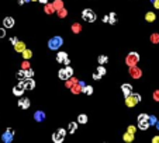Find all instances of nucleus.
Listing matches in <instances>:
<instances>
[{
    "mask_svg": "<svg viewBox=\"0 0 159 143\" xmlns=\"http://www.w3.org/2000/svg\"><path fill=\"white\" fill-rule=\"evenodd\" d=\"M72 31L75 32V34H79L82 31V25H80L79 23H73L72 24Z\"/></svg>",
    "mask_w": 159,
    "mask_h": 143,
    "instance_id": "obj_30",
    "label": "nucleus"
},
{
    "mask_svg": "<svg viewBox=\"0 0 159 143\" xmlns=\"http://www.w3.org/2000/svg\"><path fill=\"white\" fill-rule=\"evenodd\" d=\"M76 129H78V122H69V124H68L66 130H68L70 135H73V133L76 132Z\"/></svg>",
    "mask_w": 159,
    "mask_h": 143,
    "instance_id": "obj_18",
    "label": "nucleus"
},
{
    "mask_svg": "<svg viewBox=\"0 0 159 143\" xmlns=\"http://www.w3.org/2000/svg\"><path fill=\"white\" fill-rule=\"evenodd\" d=\"M58 11V17H61V18H64V17H66V14H68V11H66V9H59V10H56Z\"/></svg>",
    "mask_w": 159,
    "mask_h": 143,
    "instance_id": "obj_35",
    "label": "nucleus"
},
{
    "mask_svg": "<svg viewBox=\"0 0 159 143\" xmlns=\"http://www.w3.org/2000/svg\"><path fill=\"white\" fill-rule=\"evenodd\" d=\"M18 4L21 6V4H24V0H18Z\"/></svg>",
    "mask_w": 159,
    "mask_h": 143,
    "instance_id": "obj_48",
    "label": "nucleus"
},
{
    "mask_svg": "<svg viewBox=\"0 0 159 143\" xmlns=\"http://www.w3.org/2000/svg\"><path fill=\"white\" fill-rule=\"evenodd\" d=\"M13 139H14V129L7 128L6 132L1 135V140H3L4 143H11L13 142Z\"/></svg>",
    "mask_w": 159,
    "mask_h": 143,
    "instance_id": "obj_6",
    "label": "nucleus"
},
{
    "mask_svg": "<svg viewBox=\"0 0 159 143\" xmlns=\"http://www.w3.org/2000/svg\"><path fill=\"white\" fill-rule=\"evenodd\" d=\"M17 41H18V38H17V37H11V38H10V42H11V45H14Z\"/></svg>",
    "mask_w": 159,
    "mask_h": 143,
    "instance_id": "obj_42",
    "label": "nucleus"
},
{
    "mask_svg": "<svg viewBox=\"0 0 159 143\" xmlns=\"http://www.w3.org/2000/svg\"><path fill=\"white\" fill-rule=\"evenodd\" d=\"M96 73H97L99 76H101V77H103V76L107 73V70H106L104 65H99V66H97V69H96Z\"/></svg>",
    "mask_w": 159,
    "mask_h": 143,
    "instance_id": "obj_22",
    "label": "nucleus"
},
{
    "mask_svg": "<svg viewBox=\"0 0 159 143\" xmlns=\"http://www.w3.org/2000/svg\"><path fill=\"white\" fill-rule=\"evenodd\" d=\"M148 114H140L138 115V128L141 129V130H146L148 128H149V122H148Z\"/></svg>",
    "mask_w": 159,
    "mask_h": 143,
    "instance_id": "obj_4",
    "label": "nucleus"
},
{
    "mask_svg": "<svg viewBox=\"0 0 159 143\" xmlns=\"http://www.w3.org/2000/svg\"><path fill=\"white\" fill-rule=\"evenodd\" d=\"M129 76L132 77V79H141V76H142V70L137 66V65H134V66H129Z\"/></svg>",
    "mask_w": 159,
    "mask_h": 143,
    "instance_id": "obj_8",
    "label": "nucleus"
},
{
    "mask_svg": "<svg viewBox=\"0 0 159 143\" xmlns=\"http://www.w3.org/2000/svg\"><path fill=\"white\" fill-rule=\"evenodd\" d=\"M87 115L86 114H79L78 115V124H82V125H85V124H87Z\"/></svg>",
    "mask_w": 159,
    "mask_h": 143,
    "instance_id": "obj_23",
    "label": "nucleus"
},
{
    "mask_svg": "<svg viewBox=\"0 0 159 143\" xmlns=\"http://www.w3.org/2000/svg\"><path fill=\"white\" fill-rule=\"evenodd\" d=\"M154 100L159 102V90H155V91H154Z\"/></svg>",
    "mask_w": 159,
    "mask_h": 143,
    "instance_id": "obj_40",
    "label": "nucleus"
},
{
    "mask_svg": "<svg viewBox=\"0 0 159 143\" xmlns=\"http://www.w3.org/2000/svg\"><path fill=\"white\" fill-rule=\"evenodd\" d=\"M38 1H40V3H42V4H47V3H48V0H38Z\"/></svg>",
    "mask_w": 159,
    "mask_h": 143,
    "instance_id": "obj_46",
    "label": "nucleus"
},
{
    "mask_svg": "<svg viewBox=\"0 0 159 143\" xmlns=\"http://www.w3.org/2000/svg\"><path fill=\"white\" fill-rule=\"evenodd\" d=\"M44 10H45V13L47 14H52L54 11H55V7H54V4H45V7H44Z\"/></svg>",
    "mask_w": 159,
    "mask_h": 143,
    "instance_id": "obj_28",
    "label": "nucleus"
},
{
    "mask_svg": "<svg viewBox=\"0 0 159 143\" xmlns=\"http://www.w3.org/2000/svg\"><path fill=\"white\" fill-rule=\"evenodd\" d=\"M14 24H16V20H14L13 17H10V16L4 17V20H3V27H4L6 30H7V28H13Z\"/></svg>",
    "mask_w": 159,
    "mask_h": 143,
    "instance_id": "obj_12",
    "label": "nucleus"
},
{
    "mask_svg": "<svg viewBox=\"0 0 159 143\" xmlns=\"http://www.w3.org/2000/svg\"><path fill=\"white\" fill-rule=\"evenodd\" d=\"M56 62L68 66V65H70V59L68 58V53H66V52H58V55H56Z\"/></svg>",
    "mask_w": 159,
    "mask_h": 143,
    "instance_id": "obj_9",
    "label": "nucleus"
},
{
    "mask_svg": "<svg viewBox=\"0 0 159 143\" xmlns=\"http://www.w3.org/2000/svg\"><path fill=\"white\" fill-rule=\"evenodd\" d=\"M65 67H66V70H68V73H69V76H73V69H72V67H70L69 65H68V66H65Z\"/></svg>",
    "mask_w": 159,
    "mask_h": 143,
    "instance_id": "obj_41",
    "label": "nucleus"
},
{
    "mask_svg": "<svg viewBox=\"0 0 159 143\" xmlns=\"http://www.w3.org/2000/svg\"><path fill=\"white\" fill-rule=\"evenodd\" d=\"M58 76H59V79L61 80H68L69 77H72V76H69V73H68V70H66V67H62V69H59V72H58Z\"/></svg>",
    "mask_w": 159,
    "mask_h": 143,
    "instance_id": "obj_17",
    "label": "nucleus"
},
{
    "mask_svg": "<svg viewBox=\"0 0 159 143\" xmlns=\"http://www.w3.org/2000/svg\"><path fill=\"white\" fill-rule=\"evenodd\" d=\"M156 121H158V118H156L155 115H149V116H148V122H149V126L155 125V124H156Z\"/></svg>",
    "mask_w": 159,
    "mask_h": 143,
    "instance_id": "obj_32",
    "label": "nucleus"
},
{
    "mask_svg": "<svg viewBox=\"0 0 159 143\" xmlns=\"http://www.w3.org/2000/svg\"><path fill=\"white\" fill-rule=\"evenodd\" d=\"M128 132H131V133H135V130H137V128L134 126V125H129V126L127 128Z\"/></svg>",
    "mask_w": 159,
    "mask_h": 143,
    "instance_id": "obj_39",
    "label": "nucleus"
},
{
    "mask_svg": "<svg viewBox=\"0 0 159 143\" xmlns=\"http://www.w3.org/2000/svg\"><path fill=\"white\" fill-rule=\"evenodd\" d=\"M70 91H72L73 94H79V93H82V87L79 86V83H75V84L70 87Z\"/></svg>",
    "mask_w": 159,
    "mask_h": 143,
    "instance_id": "obj_25",
    "label": "nucleus"
},
{
    "mask_svg": "<svg viewBox=\"0 0 159 143\" xmlns=\"http://www.w3.org/2000/svg\"><path fill=\"white\" fill-rule=\"evenodd\" d=\"M152 1H155V0H151V3H152Z\"/></svg>",
    "mask_w": 159,
    "mask_h": 143,
    "instance_id": "obj_49",
    "label": "nucleus"
},
{
    "mask_svg": "<svg viewBox=\"0 0 159 143\" xmlns=\"http://www.w3.org/2000/svg\"><path fill=\"white\" fill-rule=\"evenodd\" d=\"M155 126H156V129L159 130V121H156V124H155Z\"/></svg>",
    "mask_w": 159,
    "mask_h": 143,
    "instance_id": "obj_47",
    "label": "nucleus"
},
{
    "mask_svg": "<svg viewBox=\"0 0 159 143\" xmlns=\"http://www.w3.org/2000/svg\"><path fill=\"white\" fill-rule=\"evenodd\" d=\"M97 62L99 65H106L109 62V56H106V55H100L99 58H97Z\"/></svg>",
    "mask_w": 159,
    "mask_h": 143,
    "instance_id": "obj_27",
    "label": "nucleus"
},
{
    "mask_svg": "<svg viewBox=\"0 0 159 143\" xmlns=\"http://www.w3.org/2000/svg\"><path fill=\"white\" fill-rule=\"evenodd\" d=\"M121 91H123V94L124 97H127L132 93V86L129 84V83H124V84H121Z\"/></svg>",
    "mask_w": 159,
    "mask_h": 143,
    "instance_id": "obj_14",
    "label": "nucleus"
},
{
    "mask_svg": "<svg viewBox=\"0 0 159 143\" xmlns=\"http://www.w3.org/2000/svg\"><path fill=\"white\" fill-rule=\"evenodd\" d=\"M32 76H34V70H32L31 67L25 69V79H27V77H32Z\"/></svg>",
    "mask_w": 159,
    "mask_h": 143,
    "instance_id": "obj_36",
    "label": "nucleus"
},
{
    "mask_svg": "<svg viewBox=\"0 0 159 143\" xmlns=\"http://www.w3.org/2000/svg\"><path fill=\"white\" fill-rule=\"evenodd\" d=\"M82 91H83V93H85L86 95H92V94H93V87L86 84V86L83 87V90H82Z\"/></svg>",
    "mask_w": 159,
    "mask_h": 143,
    "instance_id": "obj_29",
    "label": "nucleus"
},
{
    "mask_svg": "<svg viewBox=\"0 0 159 143\" xmlns=\"http://www.w3.org/2000/svg\"><path fill=\"white\" fill-rule=\"evenodd\" d=\"M13 47H14V51H16V52H18V53H21V52H23V51L27 48V47H25V42H24V41H17Z\"/></svg>",
    "mask_w": 159,
    "mask_h": 143,
    "instance_id": "obj_16",
    "label": "nucleus"
},
{
    "mask_svg": "<svg viewBox=\"0 0 159 143\" xmlns=\"http://www.w3.org/2000/svg\"><path fill=\"white\" fill-rule=\"evenodd\" d=\"M152 143H159V136H154L152 138Z\"/></svg>",
    "mask_w": 159,
    "mask_h": 143,
    "instance_id": "obj_44",
    "label": "nucleus"
},
{
    "mask_svg": "<svg viewBox=\"0 0 159 143\" xmlns=\"http://www.w3.org/2000/svg\"><path fill=\"white\" fill-rule=\"evenodd\" d=\"M45 118H47V115H45V112L44 111L40 110V111L34 112V119H35V122H44Z\"/></svg>",
    "mask_w": 159,
    "mask_h": 143,
    "instance_id": "obj_13",
    "label": "nucleus"
},
{
    "mask_svg": "<svg viewBox=\"0 0 159 143\" xmlns=\"http://www.w3.org/2000/svg\"><path fill=\"white\" fill-rule=\"evenodd\" d=\"M152 4H154V7H155V9H158V10H159V0H155V1H152Z\"/></svg>",
    "mask_w": 159,
    "mask_h": 143,
    "instance_id": "obj_43",
    "label": "nucleus"
},
{
    "mask_svg": "<svg viewBox=\"0 0 159 143\" xmlns=\"http://www.w3.org/2000/svg\"><path fill=\"white\" fill-rule=\"evenodd\" d=\"M64 45V39H62V37H52L49 41H48V48L51 49V51H58L59 48Z\"/></svg>",
    "mask_w": 159,
    "mask_h": 143,
    "instance_id": "obj_1",
    "label": "nucleus"
},
{
    "mask_svg": "<svg viewBox=\"0 0 159 143\" xmlns=\"http://www.w3.org/2000/svg\"><path fill=\"white\" fill-rule=\"evenodd\" d=\"M4 37H6V28L0 27V38H4Z\"/></svg>",
    "mask_w": 159,
    "mask_h": 143,
    "instance_id": "obj_37",
    "label": "nucleus"
},
{
    "mask_svg": "<svg viewBox=\"0 0 159 143\" xmlns=\"http://www.w3.org/2000/svg\"><path fill=\"white\" fill-rule=\"evenodd\" d=\"M138 62H140V53H137V52H129L127 55V58H125V63L128 66L138 65Z\"/></svg>",
    "mask_w": 159,
    "mask_h": 143,
    "instance_id": "obj_5",
    "label": "nucleus"
},
{
    "mask_svg": "<svg viewBox=\"0 0 159 143\" xmlns=\"http://www.w3.org/2000/svg\"><path fill=\"white\" fill-rule=\"evenodd\" d=\"M145 20H146L148 23H154V21L156 20V16H155V13H154V11H148V13L145 14Z\"/></svg>",
    "mask_w": 159,
    "mask_h": 143,
    "instance_id": "obj_21",
    "label": "nucleus"
},
{
    "mask_svg": "<svg viewBox=\"0 0 159 143\" xmlns=\"http://www.w3.org/2000/svg\"><path fill=\"white\" fill-rule=\"evenodd\" d=\"M28 67H30V63L24 59V62H23V65H21V69H24V70H25V69H28Z\"/></svg>",
    "mask_w": 159,
    "mask_h": 143,
    "instance_id": "obj_38",
    "label": "nucleus"
},
{
    "mask_svg": "<svg viewBox=\"0 0 159 143\" xmlns=\"http://www.w3.org/2000/svg\"><path fill=\"white\" fill-rule=\"evenodd\" d=\"M30 105H31L30 98L23 97V98H20V100H18V107H20L21 110H28V108H30Z\"/></svg>",
    "mask_w": 159,
    "mask_h": 143,
    "instance_id": "obj_10",
    "label": "nucleus"
},
{
    "mask_svg": "<svg viewBox=\"0 0 159 143\" xmlns=\"http://www.w3.org/2000/svg\"><path fill=\"white\" fill-rule=\"evenodd\" d=\"M20 84L25 88V90H34V87H35V80L32 79V77H27V79L24 80H20Z\"/></svg>",
    "mask_w": 159,
    "mask_h": 143,
    "instance_id": "obj_7",
    "label": "nucleus"
},
{
    "mask_svg": "<svg viewBox=\"0 0 159 143\" xmlns=\"http://www.w3.org/2000/svg\"><path fill=\"white\" fill-rule=\"evenodd\" d=\"M31 1H37V0H31Z\"/></svg>",
    "mask_w": 159,
    "mask_h": 143,
    "instance_id": "obj_50",
    "label": "nucleus"
},
{
    "mask_svg": "<svg viewBox=\"0 0 159 143\" xmlns=\"http://www.w3.org/2000/svg\"><path fill=\"white\" fill-rule=\"evenodd\" d=\"M78 81H79V80L76 79V77H73V76H72V77H69L68 80H65V87L70 88V87H72V86H73L75 83H78Z\"/></svg>",
    "mask_w": 159,
    "mask_h": 143,
    "instance_id": "obj_20",
    "label": "nucleus"
},
{
    "mask_svg": "<svg viewBox=\"0 0 159 143\" xmlns=\"http://www.w3.org/2000/svg\"><path fill=\"white\" fill-rule=\"evenodd\" d=\"M21 55H23V58H24L25 61H28V59H30V58L32 56V52L30 51V49H27V48H25V49L21 52Z\"/></svg>",
    "mask_w": 159,
    "mask_h": 143,
    "instance_id": "obj_26",
    "label": "nucleus"
},
{
    "mask_svg": "<svg viewBox=\"0 0 159 143\" xmlns=\"http://www.w3.org/2000/svg\"><path fill=\"white\" fill-rule=\"evenodd\" d=\"M54 7H55V11H56V10H59V9H62V7H64L62 0H55V1H54Z\"/></svg>",
    "mask_w": 159,
    "mask_h": 143,
    "instance_id": "obj_34",
    "label": "nucleus"
},
{
    "mask_svg": "<svg viewBox=\"0 0 159 143\" xmlns=\"http://www.w3.org/2000/svg\"><path fill=\"white\" fill-rule=\"evenodd\" d=\"M16 76H17V79H18V80H24V79H25V70H24V69L18 70Z\"/></svg>",
    "mask_w": 159,
    "mask_h": 143,
    "instance_id": "obj_33",
    "label": "nucleus"
},
{
    "mask_svg": "<svg viewBox=\"0 0 159 143\" xmlns=\"http://www.w3.org/2000/svg\"><path fill=\"white\" fill-rule=\"evenodd\" d=\"M151 42H152V44H159V34L158 32H154V34L151 35Z\"/></svg>",
    "mask_w": 159,
    "mask_h": 143,
    "instance_id": "obj_31",
    "label": "nucleus"
},
{
    "mask_svg": "<svg viewBox=\"0 0 159 143\" xmlns=\"http://www.w3.org/2000/svg\"><path fill=\"white\" fill-rule=\"evenodd\" d=\"M24 91H25V88H24V87H23L20 83H18L17 86H14V87H13V94L16 95V97H21V95L24 94Z\"/></svg>",
    "mask_w": 159,
    "mask_h": 143,
    "instance_id": "obj_15",
    "label": "nucleus"
},
{
    "mask_svg": "<svg viewBox=\"0 0 159 143\" xmlns=\"http://www.w3.org/2000/svg\"><path fill=\"white\" fill-rule=\"evenodd\" d=\"M66 133H68V130L64 129V128H59L56 132H54V135H52V140H54V143H62L65 140Z\"/></svg>",
    "mask_w": 159,
    "mask_h": 143,
    "instance_id": "obj_2",
    "label": "nucleus"
},
{
    "mask_svg": "<svg viewBox=\"0 0 159 143\" xmlns=\"http://www.w3.org/2000/svg\"><path fill=\"white\" fill-rule=\"evenodd\" d=\"M123 140L125 143H131L132 140H134V133H131V132H125L124 135H123Z\"/></svg>",
    "mask_w": 159,
    "mask_h": 143,
    "instance_id": "obj_19",
    "label": "nucleus"
},
{
    "mask_svg": "<svg viewBox=\"0 0 159 143\" xmlns=\"http://www.w3.org/2000/svg\"><path fill=\"white\" fill-rule=\"evenodd\" d=\"M125 98V105L127 107H129V108H132V107H135L137 104H138V101H137V98L134 97V94L131 93L129 95H127V97H124Z\"/></svg>",
    "mask_w": 159,
    "mask_h": 143,
    "instance_id": "obj_11",
    "label": "nucleus"
},
{
    "mask_svg": "<svg viewBox=\"0 0 159 143\" xmlns=\"http://www.w3.org/2000/svg\"><path fill=\"white\" fill-rule=\"evenodd\" d=\"M82 18H83L85 21H87V23H95L97 16H96V13L92 9H85V10L82 11Z\"/></svg>",
    "mask_w": 159,
    "mask_h": 143,
    "instance_id": "obj_3",
    "label": "nucleus"
},
{
    "mask_svg": "<svg viewBox=\"0 0 159 143\" xmlns=\"http://www.w3.org/2000/svg\"><path fill=\"white\" fill-rule=\"evenodd\" d=\"M107 21H109V14H107V16H104V17H103V23H107Z\"/></svg>",
    "mask_w": 159,
    "mask_h": 143,
    "instance_id": "obj_45",
    "label": "nucleus"
},
{
    "mask_svg": "<svg viewBox=\"0 0 159 143\" xmlns=\"http://www.w3.org/2000/svg\"><path fill=\"white\" fill-rule=\"evenodd\" d=\"M109 24H111V25H114L115 23H117V14L114 13V11H111V13H109V21H107Z\"/></svg>",
    "mask_w": 159,
    "mask_h": 143,
    "instance_id": "obj_24",
    "label": "nucleus"
}]
</instances>
